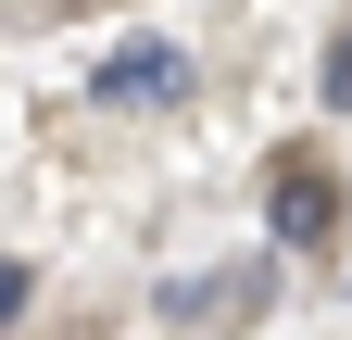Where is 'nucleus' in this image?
Masks as SVG:
<instances>
[{
    "mask_svg": "<svg viewBox=\"0 0 352 340\" xmlns=\"http://www.w3.org/2000/svg\"><path fill=\"white\" fill-rule=\"evenodd\" d=\"M201 89V63L189 51H176V38H113V51H101V76H88V101H101V114H151V101H189Z\"/></svg>",
    "mask_w": 352,
    "mask_h": 340,
    "instance_id": "f257e3e1",
    "label": "nucleus"
},
{
    "mask_svg": "<svg viewBox=\"0 0 352 340\" xmlns=\"http://www.w3.org/2000/svg\"><path fill=\"white\" fill-rule=\"evenodd\" d=\"M176 315H264V265H227V277L176 290Z\"/></svg>",
    "mask_w": 352,
    "mask_h": 340,
    "instance_id": "7ed1b4c3",
    "label": "nucleus"
},
{
    "mask_svg": "<svg viewBox=\"0 0 352 340\" xmlns=\"http://www.w3.org/2000/svg\"><path fill=\"white\" fill-rule=\"evenodd\" d=\"M25 303H38V277H25V265H13V252H0V328H13V315H25Z\"/></svg>",
    "mask_w": 352,
    "mask_h": 340,
    "instance_id": "20e7f679",
    "label": "nucleus"
},
{
    "mask_svg": "<svg viewBox=\"0 0 352 340\" xmlns=\"http://www.w3.org/2000/svg\"><path fill=\"white\" fill-rule=\"evenodd\" d=\"M327 101H340V114H352V25H340V38H327Z\"/></svg>",
    "mask_w": 352,
    "mask_h": 340,
    "instance_id": "39448f33",
    "label": "nucleus"
},
{
    "mask_svg": "<svg viewBox=\"0 0 352 340\" xmlns=\"http://www.w3.org/2000/svg\"><path fill=\"white\" fill-rule=\"evenodd\" d=\"M327 227H340V177H327V164H277V177H264V240L315 252Z\"/></svg>",
    "mask_w": 352,
    "mask_h": 340,
    "instance_id": "f03ea898",
    "label": "nucleus"
}]
</instances>
